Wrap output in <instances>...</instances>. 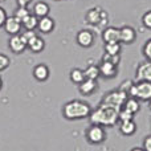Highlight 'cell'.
Returning <instances> with one entry per match:
<instances>
[{
    "label": "cell",
    "instance_id": "2e32d148",
    "mask_svg": "<svg viewBox=\"0 0 151 151\" xmlns=\"http://www.w3.org/2000/svg\"><path fill=\"white\" fill-rule=\"evenodd\" d=\"M102 40H104L105 44H107V42H119V28L106 27L102 31Z\"/></svg>",
    "mask_w": 151,
    "mask_h": 151
},
{
    "label": "cell",
    "instance_id": "ac0fdd59",
    "mask_svg": "<svg viewBox=\"0 0 151 151\" xmlns=\"http://www.w3.org/2000/svg\"><path fill=\"white\" fill-rule=\"evenodd\" d=\"M27 48H28L32 53H41L42 50L45 49V40L40 36H35L33 39L28 42Z\"/></svg>",
    "mask_w": 151,
    "mask_h": 151
},
{
    "label": "cell",
    "instance_id": "3957f363",
    "mask_svg": "<svg viewBox=\"0 0 151 151\" xmlns=\"http://www.w3.org/2000/svg\"><path fill=\"white\" fill-rule=\"evenodd\" d=\"M85 20H86V23L90 24V25L104 27V25H107V23H109V16H107V12L104 8L93 7L86 11Z\"/></svg>",
    "mask_w": 151,
    "mask_h": 151
},
{
    "label": "cell",
    "instance_id": "44dd1931",
    "mask_svg": "<svg viewBox=\"0 0 151 151\" xmlns=\"http://www.w3.org/2000/svg\"><path fill=\"white\" fill-rule=\"evenodd\" d=\"M69 80H70L74 85H80L82 81H85V73H83L82 69L73 68L69 72Z\"/></svg>",
    "mask_w": 151,
    "mask_h": 151
},
{
    "label": "cell",
    "instance_id": "52a82bcc",
    "mask_svg": "<svg viewBox=\"0 0 151 151\" xmlns=\"http://www.w3.org/2000/svg\"><path fill=\"white\" fill-rule=\"evenodd\" d=\"M139 81L151 82V61H143L137 66L134 82H139Z\"/></svg>",
    "mask_w": 151,
    "mask_h": 151
},
{
    "label": "cell",
    "instance_id": "9a60e30c",
    "mask_svg": "<svg viewBox=\"0 0 151 151\" xmlns=\"http://www.w3.org/2000/svg\"><path fill=\"white\" fill-rule=\"evenodd\" d=\"M56 28V23L50 16H45V17H41L39 19V23H37V31L40 33H44V35H48V33H52Z\"/></svg>",
    "mask_w": 151,
    "mask_h": 151
},
{
    "label": "cell",
    "instance_id": "6da1fadb",
    "mask_svg": "<svg viewBox=\"0 0 151 151\" xmlns=\"http://www.w3.org/2000/svg\"><path fill=\"white\" fill-rule=\"evenodd\" d=\"M119 110L114 106L105 104H99L94 110H91L89 115V121L91 125H99V126H115L119 123L118 114Z\"/></svg>",
    "mask_w": 151,
    "mask_h": 151
},
{
    "label": "cell",
    "instance_id": "5bb4252c",
    "mask_svg": "<svg viewBox=\"0 0 151 151\" xmlns=\"http://www.w3.org/2000/svg\"><path fill=\"white\" fill-rule=\"evenodd\" d=\"M33 78L39 82H45V81L49 80L50 77V69L47 64H37L36 66L32 70Z\"/></svg>",
    "mask_w": 151,
    "mask_h": 151
},
{
    "label": "cell",
    "instance_id": "7a4b0ae2",
    "mask_svg": "<svg viewBox=\"0 0 151 151\" xmlns=\"http://www.w3.org/2000/svg\"><path fill=\"white\" fill-rule=\"evenodd\" d=\"M91 110L93 109L89 102L82 101V99H72L64 104L61 113L66 121H80L89 118Z\"/></svg>",
    "mask_w": 151,
    "mask_h": 151
},
{
    "label": "cell",
    "instance_id": "5b68a950",
    "mask_svg": "<svg viewBox=\"0 0 151 151\" xmlns=\"http://www.w3.org/2000/svg\"><path fill=\"white\" fill-rule=\"evenodd\" d=\"M127 98H129V96L125 91L119 90V89H115V90L107 91L99 104L110 105V106H114V107H117V109H122L123 104H125V101Z\"/></svg>",
    "mask_w": 151,
    "mask_h": 151
},
{
    "label": "cell",
    "instance_id": "d590c367",
    "mask_svg": "<svg viewBox=\"0 0 151 151\" xmlns=\"http://www.w3.org/2000/svg\"><path fill=\"white\" fill-rule=\"evenodd\" d=\"M3 89V80H1V77H0V90Z\"/></svg>",
    "mask_w": 151,
    "mask_h": 151
},
{
    "label": "cell",
    "instance_id": "e575fe53",
    "mask_svg": "<svg viewBox=\"0 0 151 151\" xmlns=\"http://www.w3.org/2000/svg\"><path fill=\"white\" fill-rule=\"evenodd\" d=\"M130 151H145V150L142 149V147H133Z\"/></svg>",
    "mask_w": 151,
    "mask_h": 151
},
{
    "label": "cell",
    "instance_id": "74e56055",
    "mask_svg": "<svg viewBox=\"0 0 151 151\" xmlns=\"http://www.w3.org/2000/svg\"><path fill=\"white\" fill-rule=\"evenodd\" d=\"M5 1V0H0V3H4Z\"/></svg>",
    "mask_w": 151,
    "mask_h": 151
},
{
    "label": "cell",
    "instance_id": "836d02e7",
    "mask_svg": "<svg viewBox=\"0 0 151 151\" xmlns=\"http://www.w3.org/2000/svg\"><path fill=\"white\" fill-rule=\"evenodd\" d=\"M19 7H28V4H31L32 0H16Z\"/></svg>",
    "mask_w": 151,
    "mask_h": 151
},
{
    "label": "cell",
    "instance_id": "8d00e7d4",
    "mask_svg": "<svg viewBox=\"0 0 151 151\" xmlns=\"http://www.w3.org/2000/svg\"><path fill=\"white\" fill-rule=\"evenodd\" d=\"M149 107H150V110H151V99L149 101Z\"/></svg>",
    "mask_w": 151,
    "mask_h": 151
},
{
    "label": "cell",
    "instance_id": "ffe728a7",
    "mask_svg": "<svg viewBox=\"0 0 151 151\" xmlns=\"http://www.w3.org/2000/svg\"><path fill=\"white\" fill-rule=\"evenodd\" d=\"M122 109L127 110V111H130L131 114L135 115L137 113L141 110V104H139V101L137 98H133V97H129L125 101V104H123Z\"/></svg>",
    "mask_w": 151,
    "mask_h": 151
},
{
    "label": "cell",
    "instance_id": "d6a6232c",
    "mask_svg": "<svg viewBox=\"0 0 151 151\" xmlns=\"http://www.w3.org/2000/svg\"><path fill=\"white\" fill-rule=\"evenodd\" d=\"M142 149L145 151H151V135H147L146 138L143 139V145H142Z\"/></svg>",
    "mask_w": 151,
    "mask_h": 151
},
{
    "label": "cell",
    "instance_id": "8992f818",
    "mask_svg": "<svg viewBox=\"0 0 151 151\" xmlns=\"http://www.w3.org/2000/svg\"><path fill=\"white\" fill-rule=\"evenodd\" d=\"M76 41L80 45L81 48H91L94 45V41H96V37H94V33L89 29H81L77 35H76Z\"/></svg>",
    "mask_w": 151,
    "mask_h": 151
},
{
    "label": "cell",
    "instance_id": "30bf717a",
    "mask_svg": "<svg viewBox=\"0 0 151 151\" xmlns=\"http://www.w3.org/2000/svg\"><path fill=\"white\" fill-rule=\"evenodd\" d=\"M137 40V31L130 25H123L119 28V42L121 44H133Z\"/></svg>",
    "mask_w": 151,
    "mask_h": 151
},
{
    "label": "cell",
    "instance_id": "cb8c5ba5",
    "mask_svg": "<svg viewBox=\"0 0 151 151\" xmlns=\"http://www.w3.org/2000/svg\"><path fill=\"white\" fill-rule=\"evenodd\" d=\"M121 50H122L121 42H107V44H105V53H107V55H121Z\"/></svg>",
    "mask_w": 151,
    "mask_h": 151
},
{
    "label": "cell",
    "instance_id": "603a6c76",
    "mask_svg": "<svg viewBox=\"0 0 151 151\" xmlns=\"http://www.w3.org/2000/svg\"><path fill=\"white\" fill-rule=\"evenodd\" d=\"M83 73H85V78H89V80H98V77H99L98 65L90 64V65L86 66V69H83Z\"/></svg>",
    "mask_w": 151,
    "mask_h": 151
},
{
    "label": "cell",
    "instance_id": "d6986e66",
    "mask_svg": "<svg viewBox=\"0 0 151 151\" xmlns=\"http://www.w3.org/2000/svg\"><path fill=\"white\" fill-rule=\"evenodd\" d=\"M119 133L123 137H131L137 133V123L133 121H126V122H119Z\"/></svg>",
    "mask_w": 151,
    "mask_h": 151
},
{
    "label": "cell",
    "instance_id": "4dcf8cb0",
    "mask_svg": "<svg viewBox=\"0 0 151 151\" xmlns=\"http://www.w3.org/2000/svg\"><path fill=\"white\" fill-rule=\"evenodd\" d=\"M142 24H143L145 28L151 29V9L143 13V16H142Z\"/></svg>",
    "mask_w": 151,
    "mask_h": 151
},
{
    "label": "cell",
    "instance_id": "8fae6325",
    "mask_svg": "<svg viewBox=\"0 0 151 151\" xmlns=\"http://www.w3.org/2000/svg\"><path fill=\"white\" fill-rule=\"evenodd\" d=\"M3 28H4V31L7 32L9 36H16V35H20L23 25H21V23L15 16H8L4 25H3Z\"/></svg>",
    "mask_w": 151,
    "mask_h": 151
},
{
    "label": "cell",
    "instance_id": "4316f807",
    "mask_svg": "<svg viewBox=\"0 0 151 151\" xmlns=\"http://www.w3.org/2000/svg\"><path fill=\"white\" fill-rule=\"evenodd\" d=\"M11 65V60L7 55L4 53H0V72H4L9 68Z\"/></svg>",
    "mask_w": 151,
    "mask_h": 151
},
{
    "label": "cell",
    "instance_id": "83f0119b",
    "mask_svg": "<svg viewBox=\"0 0 151 151\" xmlns=\"http://www.w3.org/2000/svg\"><path fill=\"white\" fill-rule=\"evenodd\" d=\"M118 119L119 122H126V121H133L134 119V114H131L130 111L125 109H121L119 110V114H118Z\"/></svg>",
    "mask_w": 151,
    "mask_h": 151
},
{
    "label": "cell",
    "instance_id": "f546056e",
    "mask_svg": "<svg viewBox=\"0 0 151 151\" xmlns=\"http://www.w3.org/2000/svg\"><path fill=\"white\" fill-rule=\"evenodd\" d=\"M142 53H143L146 61H151V39H149L145 42L143 48H142Z\"/></svg>",
    "mask_w": 151,
    "mask_h": 151
},
{
    "label": "cell",
    "instance_id": "277c9868",
    "mask_svg": "<svg viewBox=\"0 0 151 151\" xmlns=\"http://www.w3.org/2000/svg\"><path fill=\"white\" fill-rule=\"evenodd\" d=\"M85 139L88 143L93 145V146L102 145L106 141V130L104 126L90 125L85 131Z\"/></svg>",
    "mask_w": 151,
    "mask_h": 151
},
{
    "label": "cell",
    "instance_id": "1f68e13d",
    "mask_svg": "<svg viewBox=\"0 0 151 151\" xmlns=\"http://www.w3.org/2000/svg\"><path fill=\"white\" fill-rule=\"evenodd\" d=\"M8 15H7V11L4 9V8L0 5V28H3V25H4L5 20H7Z\"/></svg>",
    "mask_w": 151,
    "mask_h": 151
},
{
    "label": "cell",
    "instance_id": "7c38bea8",
    "mask_svg": "<svg viewBox=\"0 0 151 151\" xmlns=\"http://www.w3.org/2000/svg\"><path fill=\"white\" fill-rule=\"evenodd\" d=\"M77 86H78L80 94H82V96H85V97L93 96V94L97 93V90H98V82H97V80L85 78V81H82V82Z\"/></svg>",
    "mask_w": 151,
    "mask_h": 151
},
{
    "label": "cell",
    "instance_id": "7402d4cb",
    "mask_svg": "<svg viewBox=\"0 0 151 151\" xmlns=\"http://www.w3.org/2000/svg\"><path fill=\"white\" fill-rule=\"evenodd\" d=\"M37 23H39V19H37L33 13H29V15L21 21V25H23L24 29L35 31V29H37Z\"/></svg>",
    "mask_w": 151,
    "mask_h": 151
},
{
    "label": "cell",
    "instance_id": "e0dca14e",
    "mask_svg": "<svg viewBox=\"0 0 151 151\" xmlns=\"http://www.w3.org/2000/svg\"><path fill=\"white\" fill-rule=\"evenodd\" d=\"M49 12H50V7H49V4L45 1H36L33 4V8H32V13H33L37 19L49 16Z\"/></svg>",
    "mask_w": 151,
    "mask_h": 151
},
{
    "label": "cell",
    "instance_id": "4fadbf2b",
    "mask_svg": "<svg viewBox=\"0 0 151 151\" xmlns=\"http://www.w3.org/2000/svg\"><path fill=\"white\" fill-rule=\"evenodd\" d=\"M8 48L15 55H21L27 49V44L23 41L20 35H16V36L9 37V40H8Z\"/></svg>",
    "mask_w": 151,
    "mask_h": 151
},
{
    "label": "cell",
    "instance_id": "9c48e42d",
    "mask_svg": "<svg viewBox=\"0 0 151 151\" xmlns=\"http://www.w3.org/2000/svg\"><path fill=\"white\" fill-rule=\"evenodd\" d=\"M99 69V76L104 77L105 80H110V78H115L118 76V66H115L114 64L109 63V61H102L98 65Z\"/></svg>",
    "mask_w": 151,
    "mask_h": 151
},
{
    "label": "cell",
    "instance_id": "f1b7e54d",
    "mask_svg": "<svg viewBox=\"0 0 151 151\" xmlns=\"http://www.w3.org/2000/svg\"><path fill=\"white\" fill-rule=\"evenodd\" d=\"M21 39H23V41L25 42L27 45H28V42L31 41L32 39H33L35 36H37V33L35 31H29V29H24V32H21L20 33Z\"/></svg>",
    "mask_w": 151,
    "mask_h": 151
},
{
    "label": "cell",
    "instance_id": "f35d334b",
    "mask_svg": "<svg viewBox=\"0 0 151 151\" xmlns=\"http://www.w3.org/2000/svg\"><path fill=\"white\" fill-rule=\"evenodd\" d=\"M56 1H63V0H56Z\"/></svg>",
    "mask_w": 151,
    "mask_h": 151
},
{
    "label": "cell",
    "instance_id": "ba28073f",
    "mask_svg": "<svg viewBox=\"0 0 151 151\" xmlns=\"http://www.w3.org/2000/svg\"><path fill=\"white\" fill-rule=\"evenodd\" d=\"M135 85H137L135 98L138 99V101L149 102L151 99V82H147V81H139V82H135Z\"/></svg>",
    "mask_w": 151,
    "mask_h": 151
},
{
    "label": "cell",
    "instance_id": "484cf974",
    "mask_svg": "<svg viewBox=\"0 0 151 151\" xmlns=\"http://www.w3.org/2000/svg\"><path fill=\"white\" fill-rule=\"evenodd\" d=\"M102 61H109V63L114 64L115 66H118L121 64V55H115V56H111V55H107V53H104L101 58Z\"/></svg>",
    "mask_w": 151,
    "mask_h": 151
},
{
    "label": "cell",
    "instance_id": "d4e9b609",
    "mask_svg": "<svg viewBox=\"0 0 151 151\" xmlns=\"http://www.w3.org/2000/svg\"><path fill=\"white\" fill-rule=\"evenodd\" d=\"M29 13H31V11H29L28 7H19L17 5V8H16L15 12H13V16H15V17L21 23V21H23L24 19L29 15Z\"/></svg>",
    "mask_w": 151,
    "mask_h": 151
}]
</instances>
